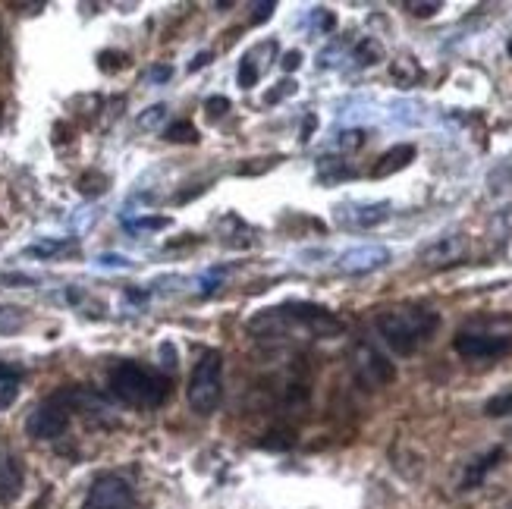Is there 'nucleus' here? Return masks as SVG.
Here are the masks:
<instances>
[{"mask_svg": "<svg viewBox=\"0 0 512 509\" xmlns=\"http://www.w3.org/2000/svg\"><path fill=\"white\" fill-rule=\"evenodd\" d=\"M343 324L333 318L327 308L308 305V302H289L277 308H264L249 321V334L255 337H337Z\"/></svg>", "mask_w": 512, "mask_h": 509, "instance_id": "obj_1", "label": "nucleus"}, {"mask_svg": "<svg viewBox=\"0 0 512 509\" xmlns=\"http://www.w3.org/2000/svg\"><path fill=\"white\" fill-rule=\"evenodd\" d=\"M377 334L384 337V343L399 352V356H412L415 349L425 346L440 327V315L428 305H396L384 308L374 318Z\"/></svg>", "mask_w": 512, "mask_h": 509, "instance_id": "obj_2", "label": "nucleus"}, {"mask_svg": "<svg viewBox=\"0 0 512 509\" xmlns=\"http://www.w3.org/2000/svg\"><path fill=\"white\" fill-rule=\"evenodd\" d=\"M110 390L129 406L154 409L170 396V381L161 371L145 368L139 362H120L114 371H110Z\"/></svg>", "mask_w": 512, "mask_h": 509, "instance_id": "obj_3", "label": "nucleus"}, {"mask_svg": "<svg viewBox=\"0 0 512 509\" xmlns=\"http://www.w3.org/2000/svg\"><path fill=\"white\" fill-rule=\"evenodd\" d=\"M453 349L462 359H500L512 352V318H481L465 324Z\"/></svg>", "mask_w": 512, "mask_h": 509, "instance_id": "obj_4", "label": "nucleus"}, {"mask_svg": "<svg viewBox=\"0 0 512 509\" xmlns=\"http://www.w3.org/2000/svg\"><path fill=\"white\" fill-rule=\"evenodd\" d=\"M220 396H224V356H220L217 349H208L192 368L186 400L192 412L211 415L220 406Z\"/></svg>", "mask_w": 512, "mask_h": 509, "instance_id": "obj_5", "label": "nucleus"}, {"mask_svg": "<svg viewBox=\"0 0 512 509\" xmlns=\"http://www.w3.org/2000/svg\"><path fill=\"white\" fill-rule=\"evenodd\" d=\"M73 412H79V387L60 390L54 396H48L26 422V431L35 440H57L66 428H70Z\"/></svg>", "mask_w": 512, "mask_h": 509, "instance_id": "obj_6", "label": "nucleus"}, {"mask_svg": "<svg viewBox=\"0 0 512 509\" xmlns=\"http://www.w3.org/2000/svg\"><path fill=\"white\" fill-rule=\"evenodd\" d=\"M352 371L365 387H384L396 378V368L393 362H387L381 352L368 343H359L352 349Z\"/></svg>", "mask_w": 512, "mask_h": 509, "instance_id": "obj_7", "label": "nucleus"}, {"mask_svg": "<svg viewBox=\"0 0 512 509\" xmlns=\"http://www.w3.org/2000/svg\"><path fill=\"white\" fill-rule=\"evenodd\" d=\"M390 202H346L333 208V220L349 230H371L390 220Z\"/></svg>", "mask_w": 512, "mask_h": 509, "instance_id": "obj_8", "label": "nucleus"}, {"mask_svg": "<svg viewBox=\"0 0 512 509\" xmlns=\"http://www.w3.org/2000/svg\"><path fill=\"white\" fill-rule=\"evenodd\" d=\"M129 506H132V488L117 475H101L85 500V509H129Z\"/></svg>", "mask_w": 512, "mask_h": 509, "instance_id": "obj_9", "label": "nucleus"}, {"mask_svg": "<svg viewBox=\"0 0 512 509\" xmlns=\"http://www.w3.org/2000/svg\"><path fill=\"white\" fill-rule=\"evenodd\" d=\"M465 252H469V239L462 233H447V236L434 239L431 246L418 255V261L425 264V268H450V264L462 261Z\"/></svg>", "mask_w": 512, "mask_h": 509, "instance_id": "obj_10", "label": "nucleus"}, {"mask_svg": "<svg viewBox=\"0 0 512 509\" xmlns=\"http://www.w3.org/2000/svg\"><path fill=\"white\" fill-rule=\"evenodd\" d=\"M390 261V252L384 246H355L340 255V271L343 274H371L377 268H384Z\"/></svg>", "mask_w": 512, "mask_h": 509, "instance_id": "obj_11", "label": "nucleus"}, {"mask_svg": "<svg viewBox=\"0 0 512 509\" xmlns=\"http://www.w3.org/2000/svg\"><path fill=\"white\" fill-rule=\"evenodd\" d=\"M22 491V466L19 459L0 447V503H13Z\"/></svg>", "mask_w": 512, "mask_h": 509, "instance_id": "obj_12", "label": "nucleus"}, {"mask_svg": "<svg viewBox=\"0 0 512 509\" xmlns=\"http://www.w3.org/2000/svg\"><path fill=\"white\" fill-rule=\"evenodd\" d=\"M412 161H415V145H393L387 154H381V161L374 164L371 176H374V180H384V176L406 170Z\"/></svg>", "mask_w": 512, "mask_h": 509, "instance_id": "obj_13", "label": "nucleus"}, {"mask_svg": "<svg viewBox=\"0 0 512 509\" xmlns=\"http://www.w3.org/2000/svg\"><path fill=\"white\" fill-rule=\"evenodd\" d=\"M500 459H503V450H500V447H494V450H487L484 456H478L475 462H469V469H465V478H462V488H465V491L478 488V484L484 481V475L491 472Z\"/></svg>", "mask_w": 512, "mask_h": 509, "instance_id": "obj_14", "label": "nucleus"}, {"mask_svg": "<svg viewBox=\"0 0 512 509\" xmlns=\"http://www.w3.org/2000/svg\"><path fill=\"white\" fill-rule=\"evenodd\" d=\"M390 76H393V82H396L399 88H412V85H418V79H421V66H418V60H415L412 54H399V57L390 63Z\"/></svg>", "mask_w": 512, "mask_h": 509, "instance_id": "obj_15", "label": "nucleus"}, {"mask_svg": "<svg viewBox=\"0 0 512 509\" xmlns=\"http://www.w3.org/2000/svg\"><path fill=\"white\" fill-rule=\"evenodd\" d=\"M352 60H355V66H374L377 60H384V44L377 38H362L352 48Z\"/></svg>", "mask_w": 512, "mask_h": 509, "instance_id": "obj_16", "label": "nucleus"}, {"mask_svg": "<svg viewBox=\"0 0 512 509\" xmlns=\"http://www.w3.org/2000/svg\"><path fill=\"white\" fill-rule=\"evenodd\" d=\"M29 315L16 305H0V337H13L26 327Z\"/></svg>", "mask_w": 512, "mask_h": 509, "instance_id": "obj_17", "label": "nucleus"}, {"mask_svg": "<svg viewBox=\"0 0 512 509\" xmlns=\"http://www.w3.org/2000/svg\"><path fill=\"white\" fill-rule=\"evenodd\" d=\"M167 114H170L167 104H151L148 110H142L136 123H139L142 132H154V129H161L167 123Z\"/></svg>", "mask_w": 512, "mask_h": 509, "instance_id": "obj_18", "label": "nucleus"}, {"mask_svg": "<svg viewBox=\"0 0 512 509\" xmlns=\"http://www.w3.org/2000/svg\"><path fill=\"white\" fill-rule=\"evenodd\" d=\"M352 170L340 161V158H321L318 161V180H324V183H337V180H343V176H349Z\"/></svg>", "mask_w": 512, "mask_h": 509, "instance_id": "obj_19", "label": "nucleus"}, {"mask_svg": "<svg viewBox=\"0 0 512 509\" xmlns=\"http://www.w3.org/2000/svg\"><path fill=\"white\" fill-rule=\"evenodd\" d=\"M258 76H261L258 60H255L252 54H246V57H242V63H239V73H236L239 88H255V85H258Z\"/></svg>", "mask_w": 512, "mask_h": 509, "instance_id": "obj_20", "label": "nucleus"}, {"mask_svg": "<svg viewBox=\"0 0 512 509\" xmlns=\"http://www.w3.org/2000/svg\"><path fill=\"white\" fill-rule=\"evenodd\" d=\"M167 139L176 142V145H195L198 142V129L189 120H180V123H173L167 129Z\"/></svg>", "mask_w": 512, "mask_h": 509, "instance_id": "obj_21", "label": "nucleus"}, {"mask_svg": "<svg viewBox=\"0 0 512 509\" xmlns=\"http://www.w3.org/2000/svg\"><path fill=\"white\" fill-rule=\"evenodd\" d=\"M170 217H139V220H126L129 233H154V230H167Z\"/></svg>", "mask_w": 512, "mask_h": 509, "instance_id": "obj_22", "label": "nucleus"}, {"mask_svg": "<svg viewBox=\"0 0 512 509\" xmlns=\"http://www.w3.org/2000/svg\"><path fill=\"white\" fill-rule=\"evenodd\" d=\"M60 249H66V239H44V242H35V246H29L26 252L35 255V258H51Z\"/></svg>", "mask_w": 512, "mask_h": 509, "instance_id": "obj_23", "label": "nucleus"}, {"mask_svg": "<svg viewBox=\"0 0 512 509\" xmlns=\"http://www.w3.org/2000/svg\"><path fill=\"white\" fill-rule=\"evenodd\" d=\"M484 412H487V415H494V418H500V415H509V412H512V390H509V393H500V396H494V400H487Z\"/></svg>", "mask_w": 512, "mask_h": 509, "instance_id": "obj_24", "label": "nucleus"}, {"mask_svg": "<svg viewBox=\"0 0 512 509\" xmlns=\"http://www.w3.org/2000/svg\"><path fill=\"white\" fill-rule=\"evenodd\" d=\"M406 10H409L412 16H421V19H428V16H434L437 10H443V4H440V0H428V4H425V0H409V4H406Z\"/></svg>", "mask_w": 512, "mask_h": 509, "instance_id": "obj_25", "label": "nucleus"}, {"mask_svg": "<svg viewBox=\"0 0 512 509\" xmlns=\"http://www.w3.org/2000/svg\"><path fill=\"white\" fill-rule=\"evenodd\" d=\"M293 92H296V82L283 79V82H277V88H271V92L264 95V104H277V101H283L286 95H293Z\"/></svg>", "mask_w": 512, "mask_h": 509, "instance_id": "obj_26", "label": "nucleus"}, {"mask_svg": "<svg viewBox=\"0 0 512 509\" xmlns=\"http://www.w3.org/2000/svg\"><path fill=\"white\" fill-rule=\"evenodd\" d=\"M337 142H340V148H346V151H349V148H362V145H365V132H362V129H343Z\"/></svg>", "mask_w": 512, "mask_h": 509, "instance_id": "obj_27", "label": "nucleus"}, {"mask_svg": "<svg viewBox=\"0 0 512 509\" xmlns=\"http://www.w3.org/2000/svg\"><path fill=\"white\" fill-rule=\"evenodd\" d=\"M205 110H208V117H224L227 110H230V98H224V95L208 98V101H205Z\"/></svg>", "mask_w": 512, "mask_h": 509, "instance_id": "obj_28", "label": "nucleus"}, {"mask_svg": "<svg viewBox=\"0 0 512 509\" xmlns=\"http://www.w3.org/2000/svg\"><path fill=\"white\" fill-rule=\"evenodd\" d=\"M16 400V378H4L0 381V409H7Z\"/></svg>", "mask_w": 512, "mask_h": 509, "instance_id": "obj_29", "label": "nucleus"}, {"mask_svg": "<svg viewBox=\"0 0 512 509\" xmlns=\"http://www.w3.org/2000/svg\"><path fill=\"white\" fill-rule=\"evenodd\" d=\"M170 76H173V70H170L167 63H158V66H151V70H148V79H151L154 85H167Z\"/></svg>", "mask_w": 512, "mask_h": 509, "instance_id": "obj_30", "label": "nucleus"}, {"mask_svg": "<svg viewBox=\"0 0 512 509\" xmlns=\"http://www.w3.org/2000/svg\"><path fill=\"white\" fill-rule=\"evenodd\" d=\"M98 261L104 264V268H132L129 258H123V255H101Z\"/></svg>", "mask_w": 512, "mask_h": 509, "instance_id": "obj_31", "label": "nucleus"}, {"mask_svg": "<svg viewBox=\"0 0 512 509\" xmlns=\"http://www.w3.org/2000/svg\"><path fill=\"white\" fill-rule=\"evenodd\" d=\"M211 57H214L211 51H202V54H198V57H195V60L189 63V73H198V70H205V66L211 63Z\"/></svg>", "mask_w": 512, "mask_h": 509, "instance_id": "obj_32", "label": "nucleus"}, {"mask_svg": "<svg viewBox=\"0 0 512 509\" xmlns=\"http://www.w3.org/2000/svg\"><path fill=\"white\" fill-rule=\"evenodd\" d=\"M299 63H302V54H299V51H289V54L283 57V70H286V73H293V70H299Z\"/></svg>", "mask_w": 512, "mask_h": 509, "instance_id": "obj_33", "label": "nucleus"}, {"mask_svg": "<svg viewBox=\"0 0 512 509\" xmlns=\"http://www.w3.org/2000/svg\"><path fill=\"white\" fill-rule=\"evenodd\" d=\"M271 13H274V4H255L252 22H264V19H271Z\"/></svg>", "mask_w": 512, "mask_h": 509, "instance_id": "obj_34", "label": "nucleus"}, {"mask_svg": "<svg viewBox=\"0 0 512 509\" xmlns=\"http://www.w3.org/2000/svg\"><path fill=\"white\" fill-rule=\"evenodd\" d=\"M315 123H318V117H315V114H308V117H305V126H302V142H308V139H311V129H315Z\"/></svg>", "mask_w": 512, "mask_h": 509, "instance_id": "obj_35", "label": "nucleus"}, {"mask_svg": "<svg viewBox=\"0 0 512 509\" xmlns=\"http://www.w3.org/2000/svg\"><path fill=\"white\" fill-rule=\"evenodd\" d=\"M506 51H509V57H512V38H509V44H506Z\"/></svg>", "mask_w": 512, "mask_h": 509, "instance_id": "obj_36", "label": "nucleus"}]
</instances>
